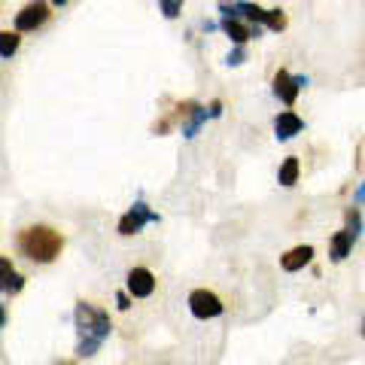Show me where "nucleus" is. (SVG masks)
Returning <instances> with one entry per match:
<instances>
[{
    "label": "nucleus",
    "instance_id": "nucleus-1",
    "mask_svg": "<svg viewBox=\"0 0 365 365\" xmlns=\"http://www.w3.org/2000/svg\"><path fill=\"white\" fill-rule=\"evenodd\" d=\"M16 247L34 265H52L64 250V235L52 225H28L16 235Z\"/></svg>",
    "mask_w": 365,
    "mask_h": 365
},
{
    "label": "nucleus",
    "instance_id": "nucleus-2",
    "mask_svg": "<svg viewBox=\"0 0 365 365\" xmlns=\"http://www.w3.org/2000/svg\"><path fill=\"white\" fill-rule=\"evenodd\" d=\"M76 326H79V347H76L79 356H91L110 335V317L88 302L76 304Z\"/></svg>",
    "mask_w": 365,
    "mask_h": 365
},
{
    "label": "nucleus",
    "instance_id": "nucleus-3",
    "mask_svg": "<svg viewBox=\"0 0 365 365\" xmlns=\"http://www.w3.org/2000/svg\"><path fill=\"white\" fill-rule=\"evenodd\" d=\"M220 13L222 16H237V19L250 21V25H262L268 31H283L287 28V13H283L280 6L265 9V6L253 4V0H235V4L232 0H220Z\"/></svg>",
    "mask_w": 365,
    "mask_h": 365
},
{
    "label": "nucleus",
    "instance_id": "nucleus-4",
    "mask_svg": "<svg viewBox=\"0 0 365 365\" xmlns=\"http://www.w3.org/2000/svg\"><path fill=\"white\" fill-rule=\"evenodd\" d=\"M359 228H362V213H359V207H350L344 213V228H341V232L332 237V244H329V259L344 262L350 256V247L356 244Z\"/></svg>",
    "mask_w": 365,
    "mask_h": 365
},
{
    "label": "nucleus",
    "instance_id": "nucleus-5",
    "mask_svg": "<svg viewBox=\"0 0 365 365\" xmlns=\"http://www.w3.org/2000/svg\"><path fill=\"white\" fill-rule=\"evenodd\" d=\"M52 19V6L49 0H31L16 13V31L19 34H28V31H37L40 25Z\"/></svg>",
    "mask_w": 365,
    "mask_h": 365
},
{
    "label": "nucleus",
    "instance_id": "nucleus-6",
    "mask_svg": "<svg viewBox=\"0 0 365 365\" xmlns=\"http://www.w3.org/2000/svg\"><path fill=\"white\" fill-rule=\"evenodd\" d=\"M304 86H307V76H292L287 67H280V71L274 73V83H271L274 98L283 101L287 107H292L295 101H299V91H302Z\"/></svg>",
    "mask_w": 365,
    "mask_h": 365
},
{
    "label": "nucleus",
    "instance_id": "nucleus-7",
    "mask_svg": "<svg viewBox=\"0 0 365 365\" xmlns=\"http://www.w3.org/2000/svg\"><path fill=\"white\" fill-rule=\"evenodd\" d=\"M189 311H192V317H198V319H213V317H220L225 311V304H222V299L216 292L195 289L189 295Z\"/></svg>",
    "mask_w": 365,
    "mask_h": 365
},
{
    "label": "nucleus",
    "instance_id": "nucleus-8",
    "mask_svg": "<svg viewBox=\"0 0 365 365\" xmlns=\"http://www.w3.org/2000/svg\"><path fill=\"white\" fill-rule=\"evenodd\" d=\"M220 28L225 31V37L232 40L235 46H244L247 40L262 37V25H247V21H244V19H237V16H222Z\"/></svg>",
    "mask_w": 365,
    "mask_h": 365
},
{
    "label": "nucleus",
    "instance_id": "nucleus-9",
    "mask_svg": "<svg viewBox=\"0 0 365 365\" xmlns=\"http://www.w3.org/2000/svg\"><path fill=\"white\" fill-rule=\"evenodd\" d=\"M155 220H158V216H155L150 207H146L143 201H137L134 207H131V210H128V213H125L122 220H119V235L131 237V235H137V232H140V228H143L146 222H155Z\"/></svg>",
    "mask_w": 365,
    "mask_h": 365
},
{
    "label": "nucleus",
    "instance_id": "nucleus-10",
    "mask_svg": "<svg viewBox=\"0 0 365 365\" xmlns=\"http://www.w3.org/2000/svg\"><path fill=\"white\" fill-rule=\"evenodd\" d=\"M128 292L134 299H150L155 292V277L150 268H131L128 271Z\"/></svg>",
    "mask_w": 365,
    "mask_h": 365
},
{
    "label": "nucleus",
    "instance_id": "nucleus-11",
    "mask_svg": "<svg viewBox=\"0 0 365 365\" xmlns=\"http://www.w3.org/2000/svg\"><path fill=\"white\" fill-rule=\"evenodd\" d=\"M304 131V122L295 116L292 110H283L277 119H274V134H277V140H292L295 134Z\"/></svg>",
    "mask_w": 365,
    "mask_h": 365
},
{
    "label": "nucleus",
    "instance_id": "nucleus-12",
    "mask_svg": "<svg viewBox=\"0 0 365 365\" xmlns=\"http://www.w3.org/2000/svg\"><path fill=\"white\" fill-rule=\"evenodd\" d=\"M311 259H314V247L311 244H302V247H292L289 253L280 256V268L292 274V271H302L304 265H311Z\"/></svg>",
    "mask_w": 365,
    "mask_h": 365
},
{
    "label": "nucleus",
    "instance_id": "nucleus-13",
    "mask_svg": "<svg viewBox=\"0 0 365 365\" xmlns=\"http://www.w3.org/2000/svg\"><path fill=\"white\" fill-rule=\"evenodd\" d=\"M299 170H302V165H299V158L295 155L283 158V165L277 170V182L280 186H295V182H299Z\"/></svg>",
    "mask_w": 365,
    "mask_h": 365
},
{
    "label": "nucleus",
    "instance_id": "nucleus-14",
    "mask_svg": "<svg viewBox=\"0 0 365 365\" xmlns=\"http://www.w3.org/2000/svg\"><path fill=\"white\" fill-rule=\"evenodd\" d=\"M4 289L13 295V292H21L25 289V277H21L19 271H13V262L4 256Z\"/></svg>",
    "mask_w": 365,
    "mask_h": 365
},
{
    "label": "nucleus",
    "instance_id": "nucleus-15",
    "mask_svg": "<svg viewBox=\"0 0 365 365\" xmlns=\"http://www.w3.org/2000/svg\"><path fill=\"white\" fill-rule=\"evenodd\" d=\"M19 43H21V37H19V31H4L0 34V55L9 61L13 55L19 52Z\"/></svg>",
    "mask_w": 365,
    "mask_h": 365
},
{
    "label": "nucleus",
    "instance_id": "nucleus-16",
    "mask_svg": "<svg viewBox=\"0 0 365 365\" xmlns=\"http://www.w3.org/2000/svg\"><path fill=\"white\" fill-rule=\"evenodd\" d=\"M182 4H186V0H158V6H162L165 19H177L180 9H182Z\"/></svg>",
    "mask_w": 365,
    "mask_h": 365
},
{
    "label": "nucleus",
    "instance_id": "nucleus-17",
    "mask_svg": "<svg viewBox=\"0 0 365 365\" xmlns=\"http://www.w3.org/2000/svg\"><path fill=\"white\" fill-rule=\"evenodd\" d=\"M225 64H228V67H237V64H244V46H235V49L228 52Z\"/></svg>",
    "mask_w": 365,
    "mask_h": 365
},
{
    "label": "nucleus",
    "instance_id": "nucleus-18",
    "mask_svg": "<svg viewBox=\"0 0 365 365\" xmlns=\"http://www.w3.org/2000/svg\"><path fill=\"white\" fill-rule=\"evenodd\" d=\"M131 299H134L131 292H119V295H116V302H119V311H128V307H131Z\"/></svg>",
    "mask_w": 365,
    "mask_h": 365
},
{
    "label": "nucleus",
    "instance_id": "nucleus-19",
    "mask_svg": "<svg viewBox=\"0 0 365 365\" xmlns=\"http://www.w3.org/2000/svg\"><path fill=\"white\" fill-rule=\"evenodd\" d=\"M207 110H210V119H216V116L222 113V101H213V104H210Z\"/></svg>",
    "mask_w": 365,
    "mask_h": 365
},
{
    "label": "nucleus",
    "instance_id": "nucleus-20",
    "mask_svg": "<svg viewBox=\"0 0 365 365\" xmlns=\"http://www.w3.org/2000/svg\"><path fill=\"white\" fill-rule=\"evenodd\" d=\"M49 4H52V6H58V9H64L67 4H71V0H49Z\"/></svg>",
    "mask_w": 365,
    "mask_h": 365
},
{
    "label": "nucleus",
    "instance_id": "nucleus-21",
    "mask_svg": "<svg viewBox=\"0 0 365 365\" xmlns=\"http://www.w3.org/2000/svg\"><path fill=\"white\" fill-rule=\"evenodd\" d=\"M356 198H359V201H365V182H362V189L356 192Z\"/></svg>",
    "mask_w": 365,
    "mask_h": 365
},
{
    "label": "nucleus",
    "instance_id": "nucleus-22",
    "mask_svg": "<svg viewBox=\"0 0 365 365\" xmlns=\"http://www.w3.org/2000/svg\"><path fill=\"white\" fill-rule=\"evenodd\" d=\"M58 365H76V362H73V359H67V362H58Z\"/></svg>",
    "mask_w": 365,
    "mask_h": 365
},
{
    "label": "nucleus",
    "instance_id": "nucleus-23",
    "mask_svg": "<svg viewBox=\"0 0 365 365\" xmlns=\"http://www.w3.org/2000/svg\"><path fill=\"white\" fill-rule=\"evenodd\" d=\"M362 335H365V329H362Z\"/></svg>",
    "mask_w": 365,
    "mask_h": 365
}]
</instances>
